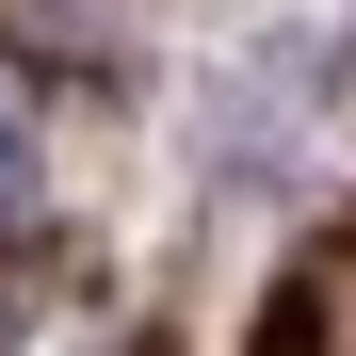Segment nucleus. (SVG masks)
Segmentation results:
<instances>
[{"label":"nucleus","instance_id":"f257e3e1","mask_svg":"<svg viewBox=\"0 0 356 356\" xmlns=\"http://www.w3.org/2000/svg\"><path fill=\"white\" fill-rule=\"evenodd\" d=\"M17 211H33V130L0 113V227H17Z\"/></svg>","mask_w":356,"mask_h":356},{"label":"nucleus","instance_id":"f03ea898","mask_svg":"<svg viewBox=\"0 0 356 356\" xmlns=\"http://www.w3.org/2000/svg\"><path fill=\"white\" fill-rule=\"evenodd\" d=\"M308 340H324V308H308V291H291V308L259 324V356H308Z\"/></svg>","mask_w":356,"mask_h":356}]
</instances>
